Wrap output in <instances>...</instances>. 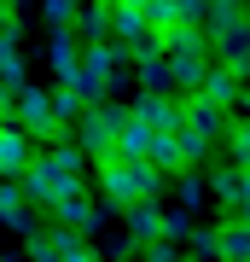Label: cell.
I'll use <instances>...</instances> for the list:
<instances>
[{"instance_id":"20","label":"cell","mask_w":250,"mask_h":262,"mask_svg":"<svg viewBox=\"0 0 250 262\" xmlns=\"http://www.w3.org/2000/svg\"><path fill=\"white\" fill-rule=\"evenodd\" d=\"M0 82H12V88L29 82V76H24V58H18V29H6V35H0Z\"/></svg>"},{"instance_id":"24","label":"cell","mask_w":250,"mask_h":262,"mask_svg":"<svg viewBox=\"0 0 250 262\" xmlns=\"http://www.w3.org/2000/svg\"><path fill=\"white\" fill-rule=\"evenodd\" d=\"M227 151H233V169H244V175H250V117H244V122H233Z\"/></svg>"},{"instance_id":"14","label":"cell","mask_w":250,"mask_h":262,"mask_svg":"<svg viewBox=\"0 0 250 262\" xmlns=\"http://www.w3.org/2000/svg\"><path fill=\"white\" fill-rule=\"evenodd\" d=\"M244 24V0H210L204 6V35H227V29H239Z\"/></svg>"},{"instance_id":"3","label":"cell","mask_w":250,"mask_h":262,"mask_svg":"<svg viewBox=\"0 0 250 262\" xmlns=\"http://www.w3.org/2000/svg\"><path fill=\"white\" fill-rule=\"evenodd\" d=\"M122 122H128V105H87L82 122H76V140H82V151L93 163H117V134H122Z\"/></svg>"},{"instance_id":"26","label":"cell","mask_w":250,"mask_h":262,"mask_svg":"<svg viewBox=\"0 0 250 262\" xmlns=\"http://www.w3.org/2000/svg\"><path fill=\"white\" fill-rule=\"evenodd\" d=\"M175 192H180V210H204V198H210V181H198V175H180V181H175Z\"/></svg>"},{"instance_id":"18","label":"cell","mask_w":250,"mask_h":262,"mask_svg":"<svg viewBox=\"0 0 250 262\" xmlns=\"http://www.w3.org/2000/svg\"><path fill=\"white\" fill-rule=\"evenodd\" d=\"M76 41H82V47H87V41H105V35H111V0H105V6H87V12H76Z\"/></svg>"},{"instance_id":"16","label":"cell","mask_w":250,"mask_h":262,"mask_svg":"<svg viewBox=\"0 0 250 262\" xmlns=\"http://www.w3.org/2000/svg\"><path fill=\"white\" fill-rule=\"evenodd\" d=\"M146 151H151V122H140L128 111V122H122V134H117V158H140L146 163Z\"/></svg>"},{"instance_id":"30","label":"cell","mask_w":250,"mask_h":262,"mask_svg":"<svg viewBox=\"0 0 250 262\" xmlns=\"http://www.w3.org/2000/svg\"><path fill=\"white\" fill-rule=\"evenodd\" d=\"M111 6H128V12H146L151 0H111Z\"/></svg>"},{"instance_id":"23","label":"cell","mask_w":250,"mask_h":262,"mask_svg":"<svg viewBox=\"0 0 250 262\" xmlns=\"http://www.w3.org/2000/svg\"><path fill=\"white\" fill-rule=\"evenodd\" d=\"M53 111H58V122H76V117H82V111H87V99H82V94H76V88H70V82H58V88H53Z\"/></svg>"},{"instance_id":"6","label":"cell","mask_w":250,"mask_h":262,"mask_svg":"<svg viewBox=\"0 0 250 262\" xmlns=\"http://www.w3.org/2000/svg\"><path fill=\"white\" fill-rule=\"evenodd\" d=\"M35 140L18 128V122H0V181H24V169L35 163Z\"/></svg>"},{"instance_id":"22","label":"cell","mask_w":250,"mask_h":262,"mask_svg":"<svg viewBox=\"0 0 250 262\" xmlns=\"http://www.w3.org/2000/svg\"><path fill=\"white\" fill-rule=\"evenodd\" d=\"M192 227H198V222H192V210H180V204H175V210H163V239H169V245H186V239H192Z\"/></svg>"},{"instance_id":"27","label":"cell","mask_w":250,"mask_h":262,"mask_svg":"<svg viewBox=\"0 0 250 262\" xmlns=\"http://www.w3.org/2000/svg\"><path fill=\"white\" fill-rule=\"evenodd\" d=\"M76 12H82L76 0H41V18L53 24V29H70V24H76Z\"/></svg>"},{"instance_id":"10","label":"cell","mask_w":250,"mask_h":262,"mask_svg":"<svg viewBox=\"0 0 250 262\" xmlns=\"http://www.w3.org/2000/svg\"><path fill=\"white\" fill-rule=\"evenodd\" d=\"M47 58H53V76H58V82H76V70H82V41H76V29H53Z\"/></svg>"},{"instance_id":"17","label":"cell","mask_w":250,"mask_h":262,"mask_svg":"<svg viewBox=\"0 0 250 262\" xmlns=\"http://www.w3.org/2000/svg\"><path fill=\"white\" fill-rule=\"evenodd\" d=\"M210 198H221L227 215H233V210L244 204V169H233V163H227V169H215V175H210Z\"/></svg>"},{"instance_id":"8","label":"cell","mask_w":250,"mask_h":262,"mask_svg":"<svg viewBox=\"0 0 250 262\" xmlns=\"http://www.w3.org/2000/svg\"><path fill=\"white\" fill-rule=\"evenodd\" d=\"M128 111L140 122H151V134H175L180 128V99H169V94H140Z\"/></svg>"},{"instance_id":"12","label":"cell","mask_w":250,"mask_h":262,"mask_svg":"<svg viewBox=\"0 0 250 262\" xmlns=\"http://www.w3.org/2000/svg\"><path fill=\"white\" fill-rule=\"evenodd\" d=\"M122 215H128V239H134V245H151V239H163V210H157V198L122 204Z\"/></svg>"},{"instance_id":"25","label":"cell","mask_w":250,"mask_h":262,"mask_svg":"<svg viewBox=\"0 0 250 262\" xmlns=\"http://www.w3.org/2000/svg\"><path fill=\"white\" fill-rule=\"evenodd\" d=\"M140 94H169V64L163 58H146L140 64Z\"/></svg>"},{"instance_id":"13","label":"cell","mask_w":250,"mask_h":262,"mask_svg":"<svg viewBox=\"0 0 250 262\" xmlns=\"http://www.w3.org/2000/svg\"><path fill=\"white\" fill-rule=\"evenodd\" d=\"M215 233H221V262H250V222L244 215H227Z\"/></svg>"},{"instance_id":"9","label":"cell","mask_w":250,"mask_h":262,"mask_svg":"<svg viewBox=\"0 0 250 262\" xmlns=\"http://www.w3.org/2000/svg\"><path fill=\"white\" fill-rule=\"evenodd\" d=\"M204 99H215V105H239V94H244V76L233 70V64H221V58H210V70H204V88H198Z\"/></svg>"},{"instance_id":"31","label":"cell","mask_w":250,"mask_h":262,"mask_svg":"<svg viewBox=\"0 0 250 262\" xmlns=\"http://www.w3.org/2000/svg\"><path fill=\"white\" fill-rule=\"evenodd\" d=\"M239 76H244V94H250V64H244V70H239Z\"/></svg>"},{"instance_id":"2","label":"cell","mask_w":250,"mask_h":262,"mask_svg":"<svg viewBox=\"0 0 250 262\" xmlns=\"http://www.w3.org/2000/svg\"><path fill=\"white\" fill-rule=\"evenodd\" d=\"M99 187L122 210V204H140V198H157L169 187V175L151 169V163H140V158H117V163H99Z\"/></svg>"},{"instance_id":"15","label":"cell","mask_w":250,"mask_h":262,"mask_svg":"<svg viewBox=\"0 0 250 262\" xmlns=\"http://www.w3.org/2000/svg\"><path fill=\"white\" fill-rule=\"evenodd\" d=\"M0 222H6L12 233H35V222H29V210H24L18 181H0Z\"/></svg>"},{"instance_id":"21","label":"cell","mask_w":250,"mask_h":262,"mask_svg":"<svg viewBox=\"0 0 250 262\" xmlns=\"http://www.w3.org/2000/svg\"><path fill=\"white\" fill-rule=\"evenodd\" d=\"M186 262H221V233H215V227H192V239H186Z\"/></svg>"},{"instance_id":"29","label":"cell","mask_w":250,"mask_h":262,"mask_svg":"<svg viewBox=\"0 0 250 262\" xmlns=\"http://www.w3.org/2000/svg\"><path fill=\"white\" fill-rule=\"evenodd\" d=\"M6 29H18V18H12V0H0V35Z\"/></svg>"},{"instance_id":"19","label":"cell","mask_w":250,"mask_h":262,"mask_svg":"<svg viewBox=\"0 0 250 262\" xmlns=\"http://www.w3.org/2000/svg\"><path fill=\"white\" fill-rule=\"evenodd\" d=\"M146 163H151V169H163V175H180V169H186V158H180V140H175V134H151Z\"/></svg>"},{"instance_id":"7","label":"cell","mask_w":250,"mask_h":262,"mask_svg":"<svg viewBox=\"0 0 250 262\" xmlns=\"http://www.w3.org/2000/svg\"><path fill=\"white\" fill-rule=\"evenodd\" d=\"M210 58H215V53H163V64H169V88L192 99L198 88H204V70H210Z\"/></svg>"},{"instance_id":"32","label":"cell","mask_w":250,"mask_h":262,"mask_svg":"<svg viewBox=\"0 0 250 262\" xmlns=\"http://www.w3.org/2000/svg\"><path fill=\"white\" fill-rule=\"evenodd\" d=\"M12 6H18V0H12Z\"/></svg>"},{"instance_id":"5","label":"cell","mask_w":250,"mask_h":262,"mask_svg":"<svg viewBox=\"0 0 250 262\" xmlns=\"http://www.w3.org/2000/svg\"><path fill=\"white\" fill-rule=\"evenodd\" d=\"M180 122H186L192 134H204L210 146H215V140H227V134H233V111H227V105H215V99H204V94L180 99Z\"/></svg>"},{"instance_id":"28","label":"cell","mask_w":250,"mask_h":262,"mask_svg":"<svg viewBox=\"0 0 250 262\" xmlns=\"http://www.w3.org/2000/svg\"><path fill=\"white\" fill-rule=\"evenodd\" d=\"M140 262H186V251L169 239H151V245H140Z\"/></svg>"},{"instance_id":"33","label":"cell","mask_w":250,"mask_h":262,"mask_svg":"<svg viewBox=\"0 0 250 262\" xmlns=\"http://www.w3.org/2000/svg\"><path fill=\"white\" fill-rule=\"evenodd\" d=\"M0 262H6V256H0Z\"/></svg>"},{"instance_id":"4","label":"cell","mask_w":250,"mask_h":262,"mask_svg":"<svg viewBox=\"0 0 250 262\" xmlns=\"http://www.w3.org/2000/svg\"><path fill=\"white\" fill-rule=\"evenodd\" d=\"M6 122H18L29 140H64L70 134V122H58V111H53V94L47 88H29V82L18 88V105H12Z\"/></svg>"},{"instance_id":"11","label":"cell","mask_w":250,"mask_h":262,"mask_svg":"<svg viewBox=\"0 0 250 262\" xmlns=\"http://www.w3.org/2000/svg\"><path fill=\"white\" fill-rule=\"evenodd\" d=\"M53 222H58V227H70V233H93L105 215L93 210V198H87V192H76V198H58V204H53Z\"/></svg>"},{"instance_id":"1","label":"cell","mask_w":250,"mask_h":262,"mask_svg":"<svg viewBox=\"0 0 250 262\" xmlns=\"http://www.w3.org/2000/svg\"><path fill=\"white\" fill-rule=\"evenodd\" d=\"M82 163H87V151H82V146L47 140V146L35 151V163L24 169V181H18V187L35 198V204L53 210L58 198H76V192H82V181H87V175H82Z\"/></svg>"}]
</instances>
